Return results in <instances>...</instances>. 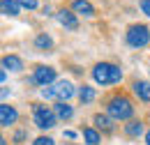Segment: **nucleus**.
I'll list each match as a JSON object with an SVG mask.
<instances>
[{"label":"nucleus","instance_id":"aec40b11","mask_svg":"<svg viewBox=\"0 0 150 145\" xmlns=\"http://www.w3.org/2000/svg\"><path fill=\"white\" fill-rule=\"evenodd\" d=\"M16 2L25 9H37V0H16Z\"/></svg>","mask_w":150,"mask_h":145},{"label":"nucleus","instance_id":"f8f14e48","mask_svg":"<svg viewBox=\"0 0 150 145\" xmlns=\"http://www.w3.org/2000/svg\"><path fill=\"white\" fill-rule=\"evenodd\" d=\"M53 111H56L58 120H69V118L74 115V108H72L67 101H58L56 106H53Z\"/></svg>","mask_w":150,"mask_h":145},{"label":"nucleus","instance_id":"7ed1b4c3","mask_svg":"<svg viewBox=\"0 0 150 145\" xmlns=\"http://www.w3.org/2000/svg\"><path fill=\"white\" fill-rule=\"evenodd\" d=\"M74 85L69 83V81H56L51 88H44L42 90V97L44 99H58V101H67V99H72L74 97Z\"/></svg>","mask_w":150,"mask_h":145},{"label":"nucleus","instance_id":"ddd939ff","mask_svg":"<svg viewBox=\"0 0 150 145\" xmlns=\"http://www.w3.org/2000/svg\"><path fill=\"white\" fill-rule=\"evenodd\" d=\"M2 67L5 69H12V72H21L23 69V60L16 55H5L2 58Z\"/></svg>","mask_w":150,"mask_h":145},{"label":"nucleus","instance_id":"4468645a","mask_svg":"<svg viewBox=\"0 0 150 145\" xmlns=\"http://www.w3.org/2000/svg\"><path fill=\"white\" fill-rule=\"evenodd\" d=\"M2 14L5 16H19V12H21V5L19 2H14V0H2Z\"/></svg>","mask_w":150,"mask_h":145},{"label":"nucleus","instance_id":"a211bd4d","mask_svg":"<svg viewBox=\"0 0 150 145\" xmlns=\"http://www.w3.org/2000/svg\"><path fill=\"white\" fill-rule=\"evenodd\" d=\"M35 46H37V49H44V51H49V49L53 46V39H51L49 35H39L37 39H35Z\"/></svg>","mask_w":150,"mask_h":145},{"label":"nucleus","instance_id":"39448f33","mask_svg":"<svg viewBox=\"0 0 150 145\" xmlns=\"http://www.w3.org/2000/svg\"><path fill=\"white\" fill-rule=\"evenodd\" d=\"M150 42V30L143 25V23H134L127 28V44L134 46V49H143V46H148Z\"/></svg>","mask_w":150,"mask_h":145},{"label":"nucleus","instance_id":"6e6552de","mask_svg":"<svg viewBox=\"0 0 150 145\" xmlns=\"http://www.w3.org/2000/svg\"><path fill=\"white\" fill-rule=\"evenodd\" d=\"M56 18H58V23H60L62 28H67V30H76V28H79V21H76V16L69 9H58Z\"/></svg>","mask_w":150,"mask_h":145},{"label":"nucleus","instance_id":"2eb2a0df","mask_svg":"<svg viewBox=\"0 0 150 145\" xmlns=\"http://www.w3.org/2000/svg\"><path fill=\"white\" fill-rule=\"evenodd\" d=\"M83 138H86L88 145H99V141H102L99 131H97L95 127H83Z\"/></svg>","mask_w":150,"mask_h":145},{"label":"nucleus","instance_id":"f3484780","mask_svg":"<svg viewBox=\"0 0 150 145\" xmlns=\"http://www.w3.org/2000/svg\"><path fill=\"white\" fill-rule=\"evenodd\" d=\"M79 99L83 101V104H90L95 99V88L90 85H81V90H79Z\"/></svg>","mask_w":150,"mask_h":145},{"label":"nucleus","instance_id":"dca6fc26","mask_svg":"<svg viewBox=\"0 0 150 145\" xmlns=\"http://www.w3.org/2000/svg\"><path fill=\"white\" fill-rule=\"evenodd\" d=\"M141 131H143V122H139V120H132V122L125 125V134L132 136V138H134V136H139Z\"/></svg>","mask_w":150,"mask_h":145},{"label":"nucleus","instance_id":"423d86ee","mask_svg":"<svg viewBox=\"0 0 150 145\" xmlns=\"http://www.w3.org/2000/svg\"><path fill=\"white\" fill-rule=\"evenodd\" d=\"M35 83L37 85H51V83H56V69L53 67H46V65H37L35 67Z\"/></svg>","mask_w":150,"mask_h":145},{"label":"nucleus","instance_id":"5701e85b","mask_svg":"<svg viewBox=\"0 0 150 145\" xmlns=\"http://www.w3.org/2000/svg\"><path fill=\"white\" fill-rule=\"evenodd\" d=\"M146 143L150 145V131H148V134H146Z\"/></svg>","mask_w":150,"mask_h":145},{"label":"nucleus","instance_id":"20e7f679","mask_svg":"<svg viewBox=\"0 0 150 145\" xmlns=\"http://www.w3.org/2000/svg\"><path fill=\"white\" fill-rule=\"evenodd\" d=\"M33 118H35V125L39 129H51L56 127V111H51L49 106H44V104H33Z\"/></svg>","mask_w":150,"mask_h":145},{"label":"nucleus","instance_id":"f257e3e1","mask_svg":"<svg viewBox=\"0 0 150 145\" xmlns=\"http://www.w3.org/2000/svg\"><path fill=\"white\" fill-rule=\"evenodd\" d=\"M93 78H95V83H99V85H115V83H120L122 72L113 62H97L93 67Z\"/></svg>","mask_w":150,"mask_h":145},{"label":"nucleus","instance_id":"4be33fe9","mask_svg":"<svg viewBox=\"0 0 150 145\" xmlns=\"http://www.w3.org/2000/svg\"><path fill=\"white\" fill-rule=\"evenodd\" d=\"M14 141H16V143H19V141H23V131H16V134H14Z\"/></svg>","mask_w":150,"mask_h":145},{"label":"nucleus","instance_id":"412c9836","mask_svg":"<svg viewBox=\"0 0 150 145\" xmlns=\"http://www.w3.org/2000/svg\"><path fill=\"white\" fill-rule=\"evenodd\" d=\"M141 12L146 16H150V0H141Z\"/></svg>","mask_w":150,"mask_h":145},{"label":"nucleus","instance_id":"f03ea898","mask_svg":"<svg viewBox=\"0 0 150 145\" xmlns=\"http://www.w3.org/2000/svg\"><path fill=\"white\" fill-rule=\"evenodd\" d=\"M106 111H109V115H111L113 120H129L132 115H134V106H132V101L125 94L111 97L109 104H106Z\"/></svg>","mask_w":150,"mask_h":145},{"label":"nucleus","instance_id":"1a4fd4ad","mask_svg":"<svg viewBox=\"0 0 150 145\" xmlns=\"http://www.w3.org/2000/svg\"><path fill=\"white\" fill-rule=\"evenodd\" d=\"M93 122H95V127L99 129V131H104V134H111L113 131V118L111 115H102V113H97L93 118Z\"/></svg>","mask_w":150,"mask_h":145},{"label":"nucleus","instance_id":"6ab92c4d","mask_svg":"<svg viewBox=\"0 0 150 145\" xmlns=\"http://www.w3.org/2000/svg\"><path fill=\"white\" fill-rule=\"evenodd\" d=\"M33 145H56V141H53V138H49V136H39V138L33 141Z\"/></svg>","mask_w":150,"mask_h":145},{"label":"nucleus","instance_id":"9b49d317","mask_svg":"<svg viewBox=\"0 0 150 145\" xmlns=\"http://www.w3.org/2000/svg\"><path fill=\"white\" fill-rule=\"evenodd\" d=\"M72 12L83 14V16H95V7L88 0H72Z\"/></svg>","mask_w":150,"mask_h":145},{"label":"nucleus","instance_id":"9d476101","mask_svg":"<svg viewBox=\"0 0 150 145\" xmlns=\"http://www.w3.org/2000/svg\"><path fill=\"white\" fill-rule=\"evenodd\" d=\"M132 90H134V94H136L141 101H150V83L148 81H134Z\"/></svg>","mask_w":150,"mask_h":145},{"label":"nucleus","instance_id":"0eeeda50","mask_svg":"<svg viewBox=\"0 0 150 145\" xmlns=\"http://www.w3.org/2000/svg\"><path fill=\"white\" fill-rule=\"evenodd\" d=\"M19 120V113L14 106H9V104H2L0 106V125L2 127H9V125H14Z\"/></svg>","mask_w":150,"mask_h":145}]
</instances>
